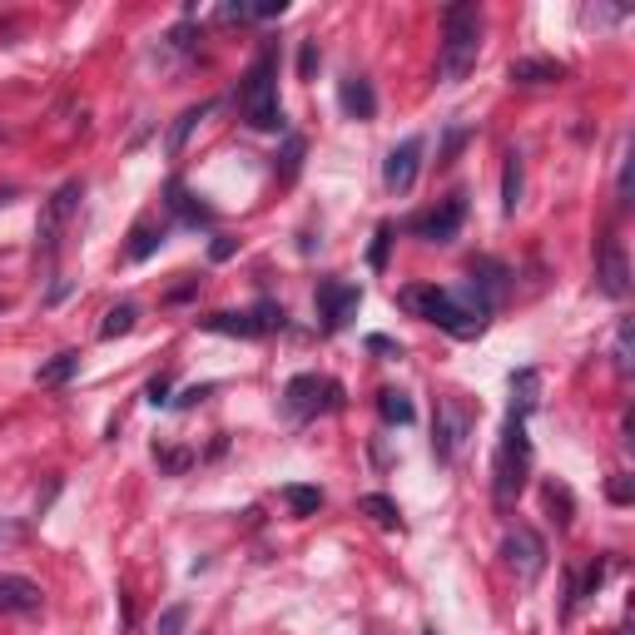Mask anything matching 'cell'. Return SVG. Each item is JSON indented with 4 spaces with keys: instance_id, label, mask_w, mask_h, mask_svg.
Segmentation results:
<instances>
[{
    "instance_id": "cell-42",
    "label": "cell",
    "mask_w": 635,
    "mask_h": 635,
    "mask_svg": "<svg viewBox=\"0 0 635 635\" xmlns=\"http://www.w3.org/2000/svg\"><path fill=\"white\" fill-rule=\"evenodd\" d=\"M209 392H214V382H199V387H189L184 397H174V407H194V402H204Z\"/></svg>"
},
{
    "instance_id": "cell-30",
    "label": "cell",
    "mask_w": 635,
    "mask_h": 635,
    "mask_svg": "<svg viewBox=\"0 0 635 635\" xmlns=\"http://www.w3.org/2000/svg\"><path fill=\"white\" fill-rule=\"evenodd\" d=\"M606 571H611V561H606V556H596V561L586 566V576L576 581V601H586V596H596V591H601V581H606Z\"/></svg>"
},
{
    "instance_id": "cell-46",
    "label": "cell",
    "mask_w": 635,
    "mask_h": 635,
    "mask_svg": "<svg viewBox=\"0 0 635 635\" xmlns=\"http://www.w3.org/2000/svg\"><path fill=\"white\" fill-rule=\"evenodd\" d=\"M422 635H442V631H437V626H427V631H422Z\"/></svg>"
},
{
    "instance_id": "cell-27",
    "label": "cell",
    "mask_w": 635,
    "mask_h": 635,
    "mask_svg": "<svg viewBox=\"0 0 635 635\" xmlns=\"http://www.w3.org/2000/svg\"><path fill=\"white\" fill-rule=\"evenodd\" d=\"M134 323H139V308H134V303H120V308H110V313H105L100 338H125V333H134Z\"/></svg>"
},
{
    "instance_id": "cell-40",
    "label": "cell",
    "mask_w": 635,
    "mask_h": 635,
    "mask_svg": "<svg viewBox=\"0 0 635 635\" xmlns=\"http://www.w3.org/2000/svg\"><path fill=\"white\" fill-rule=\"evenodd\" d=\"M631 497H635L631 477H616V482H611V502H616V507H631Z\"/></svg>"
},
{
    "instance_id": "cell-24",
    "label": "cell",
    "mask_w": 635,
    "mask_h": 635,
    "mask_svg": "<svg viewBox=\"0 0 635 635\" xmlns=\"http://www.w3.org/2000/svg\"><path fill=\"white\" fill-rule=\"evenodd\" d=\"M303 154H308V139H303V134H283V149H278V159H273V169H278V179H283V184H288V179H298Z\"/></svg>"
},
{
    "instance_id": "cell-39",
    "label": "cell",
    "mask_w": 635,
    "mask_h": 635,
    "mask_svg": "<svg viewBox=\"0 0 635 635\" xmlns=\"http://www.w3.org/2000/svg\"><path fill=\"white\" fill-rule=\"evenodd\" d=\"M234 249H239V239H229V234H219V239L209 244V258H214V263H224V258H234Z\"/></svg>"
},
{
    "instance_id": "cell-26",
    "label": "cell",
    "mask_w": 635,
    "mask_h": 635,
    "mask_svg": "<svg viewBox=\"0 0 635 635\" xmlns=\"http://www.w3.org/2000/svg\"><path fill=\"white\" fill-rule=\"evenodd\" d=\"M358 511H363V516H373L382 531H397V526H402V511H397V502H392V497H382V492H373V497H358Z\"/></svg>"
},
{
    "instance_id": "cell-16",
    "label": "cell",
    "mask_w": 635,
    "mask_h": 635,
    "mask_svg": "<svg viewBox=\"0 0 635 635\" xmlns=\"http://www.w3.org/2000/svg\"><path fill=\"white\" fill-rule=\"evenodd\" d=\"M511 85H556L566 80V65L561 60H546V55H526V60H511Z\"/></svg>"
},
{
    "instance_id": "cell-31",
    "label": "cell",
    "mask_w": 635,
    "mask_h": 635,
    "mask_svg": "<svg viewBox=\"0 0 635 635\" xmlns=\"http://www.w3.org/2000/svg\"><path fill=\"white\" fill-rule=\"evenodd\" d=\"M392 239H397V229H392V224H378V234H373V254H368V263H373V268H387V249H392Z\"/></svg>"
},
{
    "instance_id": "cell-44",
    "label": "cell",
    "mask_w": 635,
    "mask_h": 635,
    "mask_svg": "<svg viewBox=\"0 0 635 635\" xmlns=\"http://www.w3.org/2000/svg\"><path fill=\"white\" fill-rule=\"evenodd\" d=\"M25 536V526H15V521H0V541H20Z\"/></svg>"
},
{
    "instance_id": "cell-36",
    "label": "cell",
    "mask_w": 635,
    "mask_h": 635,
    "mask_svg": "<svg viewBox=\"0 0 635 635\" xmlns=\"http://www.w3.org/2000/svg\"><path fill=\"white\" fill-rule=\"evenodd\" d=\"M169 373H159V378H149V387H144V397H149V407H169Z\"/></svg>"
},
{
    "instance_id": "cell-4",
    "label": "cell",
    "mask_w": 635,
    "mask_h": 635,
    "mask_svg": "<svg viewBox=\"0 0 635 635\" xmlns=\"http://www.w3.org/2000/svg\"><path fill=\"white\" fill-rule=\"evenodd\" d=\"M80 199H85V184H80V179L60 184V189L45 199V209H40V224H35V268H45V273L55 268V258H60V244H65V229H70V219H75Z\"/></svg>"
},
{
    "instance_id": "cell-33",
    "label": "cell",
    "mask_w": 635,
    "mask_h": 635,
    "mask_svg": "<svg viewBox=\"0 0 635 635\" xmlns=\"http://www.w3.org/2000/svg\"><path fill=\"white\" fill-rule=\"evenodd\" d=\"M546 507L561 511V516H556V526H571V492H566V487H556V482H551V487H546Z\"/></svg>"
},
{
    "instance_id": "cell-12",
    "label": "cell",
    "mask_w": 635,
    "mask_h": 635,
    "mask_svg": "<svg viewBox=\"0 0 635 635\" xmlns=\"http://www.w3.org/2000/svg\"><path fill=\"white\" fill-rule=\"evenodd\" d=\"M507 283H511V273H507V263H497V258H477L472 263V278L462 283L477 303H482V313L492 318V308L507 298Z\"/></svg>"
},
{
    "instance_id": "cell-11",
    "label": "cell",
    "mask_w": 635,
    "mask_h": 635,
    "mask_svg": "<svg viewBox=\"0 0 635 635\" xmlns=\"http://www.w3.org/2000/svg\"><path fill=\"white\" fill-rule=\"evenodd\" d=\"M596 288L606 298H626L631 293V258H626V244L621 239H606L601 244V258H596Z\"/></svg>"
},
{
    "instance_id": "cell-6",
    "label": "cell",
    "mask_w": 635,
    "mask_h": 635,
    "mask_svg": "<svg viewBox=\"0 0 635 635\" xmlns=\"http://www.w3.org/2000/svg\"><path fill=\"white\" fill-rule=\"evenodd\" d=\"M338 407H343V382H333V378L298 373V378H288V387H283V417L288 422H313V417L338 412Z\"/></svg>"
},
{
    "instance_id": "cell-13",
    "label": "cell",
    "mask_w": 635,
    "mask_h": 635,
    "mask_svg": "<svg viewBox=\"0 0 635 635\" xmlns=\"http://www.w3.org/2000/svg\"><path fill=\"white\" fill-rule=\"evenodd\" d=\"M462 437H467V412L457 402H442L437 407V422H432V457L437 462H452L457 447H462Z\"/></svg>"
},
{
    "instance_id": "cell-47",
    "label": "cell",
    "mask_w": 635,
    "mask_h": 635,
    "mask_svg": "<svg viewBox=\"0 0 635 635\" xmlns=\"http://www.w3.org/2000/svg\"><path fill=\"white\" fill-rule=\"evenodd\" d=\"M0 308H5V298H0Z\"/></svg>"
},
{
    "instance_id": "cell-8",
    "label": "cell",
    "mask_w": 635,
    "mask_h": 635,
    "mask_svg": "<svg viewBox=\"0 0 635 635\" xmlns=\"http://www.w3.org/2000/svg\"><path fill=\"white\" fill-rule=\"evenodd\" d=\"M502 561L516 571L521 586H531V581L546 571V541H541L531 526H511L507 536H502Z\"/></svg>"
},
{
    "instance_id": "cell-29",
    "label": "cell",
    "mask_w": 635,
    "mask_h": 635,
    "mask_svg": "<svg viewBox=\"0 0 635 635\" xmlns=\"http://www.w3.org/2000/svg\"><path fill=\"white\" fill-rule=\"evenodd\" d=\"M184 626H189V606H184V601H174V606H164V611H159L154 635H184Z\"/></svg>"
},
{
    "instance_id": "cell-7",
    "label": "cell",
    "mask_w": 635,
    "mask_h": 635,
    "mask_svg": "<svg viewBox=\"0 0 635 635\" xmlns=\"http://www.w3.org/2000/svg\"><path fill=\"white\" fill-rule=\"evenodd\" d=\"M313 303H318L323 333H343L358 318V308H363V288L358 283H343V278H323L318 293H313Z\"/></svg>"
},
{
    "instance_id": "cell-22",
    "label": "cell",
    "mask_w": 635,
    "mask_h": 635,
    "mask_svg": "<svg viewBox=\"0 0 635 635\" xmlns=\"http://www.w3.org/2000/svg\"><path fill=\"white\" fill-rule=\"evenodd\" d=\"M80 373V353L70 348V353H55L50 363H40V373H35V382L40 387H65V382Z\"/></svg>"
},
{
    "instance_id": "cell-45",
    "label": "cell",
    "mask_w": 635,
    "mask_h": 635,
    "mask_svg": "<svg viewBox=\"0 0 635 635\" xmlns=\"http://www.w3.org/2000/svg\"><path fill=\"white\" fill-rule=\"evenodd\" d=\"M15 199V189H0V204H10Z\"/></svg>"
},
{
    "instance_id": "cell-28",
    "label": "cell",
    "mask_w": 635,
    "mask_h": 635,
    "mask_svg": "<svg viewBox=\"0 0 635 635\" xmlns=\"http://www.w3.org/2000/svg\"><path fill=\"white\" fill-rule=\"evenodd\" d=\"M283 502L293 507V516H313V511L323 507V492H318V487H303V482H293V487H283Z\"/></svg>"
},
{
    "instance_id": "cell-43",
    "label": "cell",
    "mask_w": 635,
    "mask_h": 635,
    "mask_svg": "<svg viewBox=\"0 0 635 635\" xmlns=\"http://www.w3.org/2000/svg\"><path fill=\"white\" fill-rule=\"evenodd\" d=\"M368 348H373V353H392V358H402V348H397L392 338H382V333H373V338H368Z\"/></svg>"
},
{
    "instance_id": "cell-5",
    "label": "cell",
    "mask_w": 635,
    "mask_h": 635,
    "mask_svg": "<svg viewBox=\"0 0 635 635\" xmlns=\"http://www.w3.org/2000/svg\"><path fill=\"white\" fill-rule=\"evenodd\" d=\"M239 110L249 129H283V105H278V60L273 50H263L254 60V70L239 85Z\"/></svg>"
},
{
    "instance_id": "cell-2",
    "label": "cell",
    "mask_w": 635,
    "mask_h": 635,
    "mask_svg": "<svg viewBox=\"0 0 635 635\" xmlns=\"http://www.w3.org/2000/svg\"><path fill=\"white\" fill-rule=\"evenodd\" d=\"M482 55V10L472 0H457L442 10V50H437V75L442 85H462Z\"/></svg>"
},
{
    "instance_id": "cell-17",
    "label": "cell",
    "mask_w": 635,
    "mask_h": 635,
    "mask_svg": "<svg viewBox=\"0 0 635 635\" xmlns=\"http://www.w3.org/2000/svg\"><path fill=\"white\" fill-rule=\"evenodd\" d=\"M164 204H169V214H179V219H184V224H194V229H199V224H214V209H209V204H199V199H194L179 179L169 184V199H164Z\"/></svg>"
},
{
    "instance_id": "cell-34",
    "label": "cell",
    "mask_w": 635,
    "mask_h": 635,
    "mask_svg": "<svg viewBox=\"0 0 635 635\" xmlns=\"http://www.w3.org/2000/svg\"><path fill=\"white\" fill-rule=\"evenodd\" d=\"M616 368L631 373V318H621V328H616Z\"/></svg>"
},
{
    "instance_id": "cell-20",
    "label": "cell",
    "mask_w": 635,
    "mask_h": 635,
    "mask_svg": "<svg viewBox=\"0 0 635 635\" xmlns=\"http://www.w3.org/2000/svg\"><path fill=\"white\" fill-rule=\"evenodd\" d=\"M521 189H526V164H521V149H511L507 169H502V214L507 219H516V209H521Z\"/></svg>"
},
{
    "instance_id": "cell-10",
    "label": "cell",
    "mask_w": 635,
    "mask_h": 635,
    "mask_svg": "<svg viewBox=\"0 0 635 635\" xmlns=\"http://www.w3.org/2000/svg\"><path fill=\"white\" fill-rule=\"evenodd\" d=\"M422 134H412V139H402V144H392L387 149V164H382V184L402 199L412 184H417V169H422Z\"/></svg>"
},
{
    "instance_id": "cell-14",
    "label": "cell",
    "mask_w": 635,
    "mask_h": 635,
    "mask_svg": "<svg viewBox=\"0 0 635 635\" xmlns=\"http://www.w3.org/2000/svg\"><path fill=\"white\" fill-rule=\"evenodd\" d=\"M45 611V591L30 576H0V616H40Z\"/></svg>"
},
{
    "instance_id": "cell-38",
    "label": "cell",
    "mask_w": 635,
    "mask_h": 635,
    "mask_svg": "<svg viewBox=\"0 0 635 635\" xmlns=\"http://www.w3.org/2000/svg\"><path fill=\"white\" fill-rule=\"evenodd\" d=\"M278 15H288V0H258V5H249V20H278Z\"/></svg>"
},
{
    "instance_id": "cell-3",
    "label": "cell",
    "mask_w": 635,
    "mask_h": 635,
    "mask_svg": "<svg viewBox=\"0 0 635 635\" xmlns=\"http://www.w3.org/2000/svg\"><path fill=\"white\" fill-rule=\"evenodd\" d=\"M531 477V442H526V417L507 412L502 422V442H497V462H492V502L507 511L516 507V497L526 492Z\"/></svg>"
},
{
    "instance_id": "cell-32",
    "label": "cell",
    "mask_w": 635,
    "mask_h": 635,
    "mask_svg": "<svg viewBox=\"0 0 635 635\" xmlns=\"http://www.w3.org/2000/svg\"><path fill=\"white\" fill-rule=\"evenodd\" d=\"M254 323H258V338H263V333H273V328H283V308L263 298V303L254 308Z\"/></svg>"
},
{
    "instance_id": "cell-41",
    "label": "cell",
    "mask_w": 635,
    "mask_h": 635,
    "mask_svg": "<svg viewBox=\"0 0 635 635\" xmlns=\"http://www.w3.org/2000/svg\"><path fill=\"white\" fill-rule=\"evenodd\" d=\"M616 189H621V204H631V149L621 154V179H616Z\"/></svg>"
},
{
    "instance_id": "cell-25",
    "label": "cell",
    "mask_w": 635,
    "mask_h": 635,
    "mask_svg": "<svg viewBox=\"0 0 635 635\" xmlns=\"http://www.w3.org/2000/svg\"><path fill=\"white\" fill-rule=\"evenodd\" d=\"M209 110H214L209 100H204V105H189V110H184V115H179V120L169 125V139H164V149H169V154H184V144H189L194 125H199V120H204Z\"/></svg>"
},
{
    "instance_id": "cell-35",
    "label": "cell",
    "mask_w": 635,
    "mask_h": 635,
    "mask_svg": "<svg viewBox=\"0 0 635 635\" xmlns=\"http://www.w3.org/2000/svg\"><path fill=\"white\" fill-rule=\"evenodd\" d=\"M154 457H159L164 472H189V467H194V452H184V447H174V452H154Z\"/></svg>"
},
{
    "instance_id": "cell-9",
    "label": "cell",
    "mask_w": 635,
    "mask_h": 635,
    "mask_svg": "<svg viewBox=\"0 0 635 635\" xmlns=\"http://www.w3.org/2000/svg\"><path fill=\"white\" fill-rule=\"evenodd\" d=\"M462 224H467V194L457 189V194H447L437 209H427L422 219H412V234L427 239V244H452V239L462 234Z\"/></svg>"
},
{
    "instance_id": "cell-15",
    "label": "cell",
    "mask_w": 635,
    "mask_h": 635,
    "mask_svg": "<svg viewBox=\"0 0 635 635\" xmlns=\"http://www.w3.org/2000/svg\"><path fill=\"white\" fill-rule=\"evenodd\" d=\"M338 100H343L348 120H373V115H378V90H373L368 75H348L343 90H338Z\"/></svg>"
},
{
    "instance_id": "cell-1",
    "label": "cell",
    "mask_w": 635,
    "mask_h": 635,
    "mask_svg": "<svg viewBox=\"0 0 635 635\" xmlns=\"http://www.w3.org/2000/svg\"><path fill=\"white\" fill-rule=\"evenodd\" d=\"M397 303H402L412 318L437 323V328H442V333H452V338H477V333L487 328V313H482V303H477L467 288L412 283V288H402V293H397Z\"/></svg>"
},
{
    "instance_id": "cell-21",
    "label": "cell",
    "mask_w": 635,
    "mask_h": 635,
    "mask_svg": "<svg viewBox=\"0 0 635 635\" xmlns=\"http://www.w3.org/2000/svg\"><path fill=\"white\" fill-rule=\"evenodd\" d=\"M164 234H169L164 224H154V219H139V224H134V234H129L134 244L125 249V258H129V263H144V258H154V254H159V244H164Z\"/></svg>"
},
{
    "instance_id": "cell-23",
    "label": "cell",
    "mask_w": 635,
    "mask_h": 635,
    "mask_svg": "<svg viewBox=\"0 0 635 635\" xmlns=\"http://www.w3.org/2000/svg\"><path fill=\"white\" fill-rule=\"evenodd\" d=\"M378 412H382V422H397V427L417 422L412 397H407V392H397V387H382V392H378Z\"/></svg>"
},
{
    "instance_id": "cell-18",
    "label": "cell",
    "mask_w": 635,
    "mask_h": 635,
    "mask_svg": "<svg viewBox=\"0 0 635 635\" xmlns=\"http://www.w3.org/2000/svg\"><path fill=\"white\" fill-rule=\"evenodd\" d=\"M536 402H541V373H536V368L511 373V412H516V417H531Z\"/></svg>"
},
{
    "instance_id": "cell-37",
    "label": "cell",
    "mask_w": 635,
    "mask_h": 635,
    "mask_svg": "<svg viewBox=\"0 0 635 635\" xmlns=\"http://www.w3.org/2000/svg\"><path fill=\"white\" fill-rule=\"evenodd\" d=\"M298 75H303V80L318 75V40H303V50H298Z\"/></svg>"
},
{
    "instance_id": "cell-19",
    "label": "cell",
    "mask_w": 635,
    "mask_h": 635,
    "mask_svg": "<svg viewBox=\"0 0 635 635\" xmlns=\"http://www.w3.org/2000/svg\"><path fill=\"white\" fill-rule=\"evenodd\" d=\"M199 328L219 333V338H258L254 313H209V318H199Z\"/></svg>"
}]
</instances>
